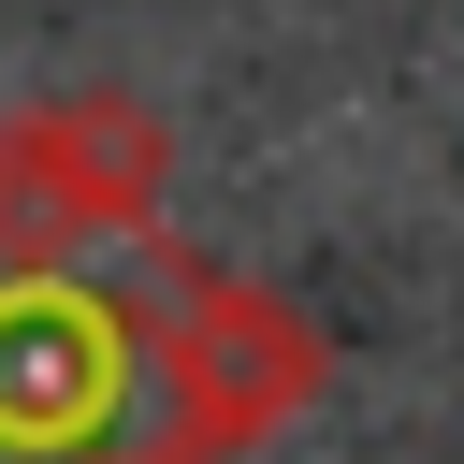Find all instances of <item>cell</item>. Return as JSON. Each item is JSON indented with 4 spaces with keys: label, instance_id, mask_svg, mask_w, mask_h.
Segmentation results:
<instances>
[{
    "label": "cell",
    "instance_id": "obj_1",
    "mask_svg": "<svg viewBox=\"0 0 464 464\" xmlns=\"http://www.w3.org/2000/svg\"><path fill=\"white\" fill-rule=\"evenodd\" d=\"M87 276L44 232H0V464H203L304 392V334L145 232H102Z\"/></svg>",
    "mask_w": 464,
    "mask_h": 464
}]
</instances>
